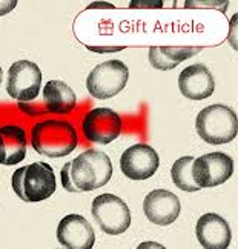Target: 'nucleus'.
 Segmentation results:
<instances>
[{"mask_svg":"<svg viewBox=\"0 0 238 249\" xmlns=\"http://www.w3.org/2000/svg\"><path fill=\"white\" fill-rule=\"evenodd\" d=\"M62 185L68 193H89L112 177L111 159L102 151L88 149L62 168Z\"/></svg>","mask_w":238,"mask_h":249,"instance_id":"nucleus-1","label":"nucleus"},{"mask_svg":"<svg viewBox=\"0 0 238 249\" xmlns=\"http://www.w3.org/2000/svg\"><path fill=\"white\" fill-rule=\"evenodd\" d=\"M33 148L45 157L69 156L79 143V136L74 124L66 120H45L33 126Z\"/></svg>","mask_w":238,"mask_h":249,"instance_id":"nucleus-2","label":"nucleus"},{"mask_svg":"<svg viewBox=\"0 0 238 249\" xmlns=\"http://www.w3.org/2000/svg\"><path fill=\"white\" fill-rule=\"evenodd\" d=\"M11 186L17 197L26 203L43 202L55 193L54 169L45 161L22 166L13 174Z\"/></svg>","mask_w":238,"mask_h":249,"instance_id":"nucleus-3","label":"nucleus"},{"mask_svg":"<svg viewBox=\"0 0 238 249\" xmlns=\"http://www.w3.org/2000/svg\"><path fill=\"white\" fill-rule=\"evenodd\" d=\"M198 136L211 145H223L237 137L238 120L234 109L226 105H211L198 112L195 119Z\"/></svg>","mask_w":238,"mask_h":249,"instance_id":"nucleus-4","label":"nucleus"},{"mask_svg":"<svg viewBox=\"0 0 238 249\" xmlns=\"http://www.w3.org/2000/svg\"><path fill=\"white\" fill-rule=\"evenodd\" d=\"M129 79L128 66L120 60H108L97 65L86 79L88 92L95 99H111L123 91Z\"/></svg>","mask_w":238,"mask_h":249,"instance_id":"nucleus-5","label":"nucleus"},{"mask_svg":"<svg viewBox=\"0 0 238 249\" xmlns=\"http://www.w3.org/2000/svg\"><path fill=\"white\" fill-rule=\"evenodd\" d=\"M92 217L103 232L123 234L131 225V211L123 200L114 194H102L92 202Z\"/></svg>","mask_w":238,"mask_h":249,"instance_id":"nucleus-6","label":"nucleus"},{"mask_svg":"<svg viewBox=\"0 0 238 249\" xmlns=\"http://www.w3.org/2000/svg\"><path fill=\"white\" fill-rule=\"evenodd\" d=\"M42 86V71L37 63L18 60L8 71L6 91L18 103H28L39 95Z\"/></svg>","mask_w":238,"mask_h":249,"instance_id":"nucleus-7","label":"nucleus"},{"mask_svg":"<svg viewBox=\"0 0 238 249\" xmlns=\"http://www.w3.org/2000/svg\"><path fill=\"white\" fill-rule=\"evenodd\" d=\"M234 174V160L224 152H209L192 161V177L200 188H214Z\"/></svg>","mask_w":238,"mask_h":249,"instance_id":"nucleus-8","label":"nucleus"},{"mask_svg":"<svg viewBox=\"0 0 238 249\" xmlns=\"http://www.w3.org/2000/svg\"><path fill=\"white\" fill-rule=\"evenodd\" d=\"M82 128L85 137L89 142L108 145L121 134L123 122L116 111L109 108H94L85 116Z\"/></svg>","mask_w":238,"mask_h":249,"instance_id":"nucleus-9","label":"nucleus"},{"mask_svg":"<svg viewBox=\"0 0 238 249\" xmlns=\"http://www.w3.org/2000/svg\"><path fill=\"white\" fill-rule=\"evenodd\" d=\"M158 166V154L145 143L129 146L120 157L121 172L131 180H146L155 174Z\"/></svg>","mask_w":238,"mask_h":249,"instance_id":"nucleus-10","label":"nucleus"},{"mask_svg":"<svg viewBox=\"0 0 238 249\" xmlns=\"http://www.w3.org/2000/svg\"><path fill=\"white\" fill-rule=\"evenodd\" d=\"M143 211L151 223L168 226L178 218L182 205H180L178 197L170 191L154 189L143 202Z\"/></svg>","mask_w":238,"mask_h":249,"instance_id":"nucleus-11","label":"nucleus"},{"mask_svg":"<svg viewBox=\"0 0 238 249\" xmlns=\"http://www.w3.org/2000/svg\"><path fill=\"white\" fill-rule=\"evenodd\" d=\"M57 240L69 249H91L95 242V234L91 223L83 215L69 214L59 223Z\"/></svg>","mask_w":238,"mask_h":249,"instance_id":"nucleus-12","label":"nucleus"},{"mask_svg":"<svg viewBox=\"0 0 238 249\" xmlns=\"http://www.w3.org/2000/svg\"><path fill=\"white\" fill-rule=\"evenodd\" d=\"M178 88L189 100H204L212 95L215 82L211 71L204 65H190L180 72Z\"/></svg>","mask_w":238,"mask_h":249,"instance_id":"nucleus-13","label":"nucleus"},{"mask_svg":"<svg viewBox=\"0 0 238 249\" xmlns=\"http://www.w3.org/2000/svg\"><path fill=\"white\" fill-rule=\"evenodd\" d=\"M195 234L200 245L206 249H224L231 243V228L226 220L214 213H207L198 218Z\"/></svg>","mask_w":238,"mask_h":249,"instance_id":"nucleus-14","label":"nucleus"},{"mask_svg":"<svg viewBox=\"0 0 238 249\" xmlns=\"http://www.w3.org/2000/svg\"><path fill=\"white\" fill-rule=\"evenodd\" d=\"M26 156V131L17 124L0 128V165H17Z\"/></svg>","mask_w":238,"mask_h":249,"instance_id":"nucleus-15","label":"nucleus"},{"mask_svg":"<svg viewBox=\"0 0 238 249\" xmlns=\"http://www.w3.org/2000/svg\"><path fill=\"white\" fill-rule=\"evenodd\" d=\"M77 97L69 85L62 80H50L43 88V108L46 112L68 114L75 108Z\"/></svg>","mask_w":238,"mask_h":249,"instance_id":"nucleus-16","label":"nucleus"},{"mask_svg":"<svg viewBox=\"0 0 238 249\" xmlns=\"http://www.w3.org/2000/svg\"><path fill=\"white\" fill-rule=\"evenodd\" d=\"M202 50V46H151L149 62L155 70L169 71L174 70L183 60L198 54Z\"/></svg>","mask_w":238,"mask_h":249,"instance_id":"nucleus-17","label":"nucleus"},{"mask_svg":"<svg viewBox=\"0 0 238 249\" xmlns=\"http://www.w3.org/2000/svg\"><path fill=\"white\" fill-rule=\"evenodd\" d=\"M192 161L194 157L190 156L180 157L172 165V169H170L174 185L182 191H186V193H195V191L202 189L195 183V180L192 177Z\"/></svg>","mask_w":238,"mask_h":249,"instance_id":"nucleus-18","label":"nucleus"},{"mask_svg":"<svg viewBox=\"0 0 238 249\" xmlns=\"http://www.w3.org/2000/svg\"><path fill=\"white\" fill-rule=\"evenodd\" d=\"M17 6V0H0V16H6Z\"/></svg>","mask_w":238,"mask_h":249,"instance_id":"nucleus-19","label":"nucleus"},{"mask_svg":"<svg viewBox=\"0 0 238 249\" xmlns=\"http://www.w3.org/2000/svg\"><path fill=\"white\" fill-rule=\"evenodd\" d=\"M192 6H209V8H220V9H223V11H224V9L227 8V2L226 3H223L221 5V2H212V3H190V0H189V2L186 3V8H192Z\"/></svg>","mask_w":238,"mask_h":249,"instance_id":"nucleus-20","label":"nucleus"},{"mask_svg":"<svg viewBox=\"0 0 238 249\" xmlns=\"http://www.w3.org/2000/svg\"><path fill=\"white\" fill-rule=\"evenodd\" d=\"M89 50H92L94 53H116L123 50L121 46H106V48H95V46H89Z\"/></svg>","mask_w":238,"mask_h":249,"instance_id":"nucleus-21","label":"nucleus"},{"mask_svg":"<svg viewBox=\"0 0 238 249\" xmlns=\"http://www.w3.org/2000/svg\"><path fill=\"white\" fill-rule=\"evenodd\" d=\"M163 3L161 2H157V3H131V8H140V6H154V8H157V6H161Z\"/></svg>","mask_w":238,"mask_h":249,"instance_id":"nucleus-22","label":"nucleus"},{"mask_svg":"<svg viewBox=\"0 0 238 249\" xmlns=\"http://www.w3.org/2000/svg\"><path fill=\"white\" fill-rule=\"evenodd\" d=\"M2 75H3V72H2V68H0V85H2Z\"/></svg>","mask_w":238,"mask_h":249,"instance_id":"nucleus-23","label":"nucleus"}]
</instances>
